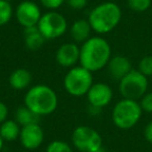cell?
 <instances>
[{
  "instance_id": "1",
  "label": "cell",
  "mask_w": 152,
  "mask_h": 152,
  "mask_svg": "<svg viewBox=\"0 0 152 152\" xmlns=\"http://www.w3.org/2000/svg\"><path fill=\"white\" fill-rule=\"evenodd\" d=\"M110 57V45L101 37H91L80 47V66L92 73L106 67Z\"/></svg>"
},
{
  "instance_id": "2",
  "label": "cell",
  "mask_w": 152,
  "mask_h": 152,
  "mask_svg": "<svg viewBox=\"0 0 152 152\" xmlns=\"http://www.w3.org/2000/svg\"><path fill=\"white\" fill-rule=\"evenodd\" d=\"M24 105L40 117L48 116L55 112L58 98L54 90L46 85H37L30 88L24 97Z\"/></svg>"
},
{
  "instance_id": "3",
  "label": "cell",
  "mask_w": 152,
  "mask_h": 152,
  "mask_svg": "<svg viewBox=\"0 0 152 152\" xmlns=\"http://www.w3.org/2000/svg\"><path fill=\"white\" fill-rule=\"evenodd\" d=\"M121 18L122 11L120 7L112 1H106L92 10L88 21L94 31L104 34L114 30L120 23Z\"/></svg>"
},
{
  "instance_id": "4",
  "label": "cell",
  "mask_w": 152,
  "mask_h": 152,
  "mask_svg": "<svg viewBox=\"0 0 152 152\" xmlns=\"http://www.w3.org/2000/svg\"><path fill=\"white\" fill-rule=\"evenodd\" d=\"M142 113L143 110L140 105V102L123 98L114 106L112 119L114 124L119 129L128 130L137 124L142 117Z\"/></svg>"
},
{
  "instance_id": "5",
  "label": "cell",
  "mask_w": 152,
  "mask_h": 152,
  "mask_svg": "<svg viewBox=\"0 0 152 152\" xmlns=\"http://www.w3.org/2000/svg\"><path fill=\"white\" fill-rule=\"evenodd\" d=\"M93 86L92 72L83 67H73L64 78V87L68 94L74 97H81L88 94Z\"/></svg>"
},
{
  "instance_id": "6",
  "label": "cell",
  "mask_w": 152,
  "mask_h": 152,
  "mask_svg": "<svg viewBox=\"0 0 152 152\" xmlns=\"http://www.w3.org/2000/svg\"><path fill=\"white\" fill-rule=\"evenodd\" d=\"M148 90V77L139 70H131L120 80L119 91L123 98L131 100H140Z\"/></svg>"
},
{
  "instance_id": "7",
  "label": "cell",
  "mask_w": 152,
  "mask_h": 152,
  "mask_svg": "<svg viewBox=\"0 0 152 152\" xmlns=\"http://www.w3.org/2000/svg\"><path fill=\"white\" fill-rule=\"evenodd\" d=\"M71 140L73 146L79 152H103L101 135L92 127L86 125L76 127Z\"/></svg>"
},
{
  "instance_id": "8",
  "label": "cell",
  "mask_w": 152,
  "mask_h": 152,
  "mask_svg": "<svg viewBox=\"0 0 152 152\" xmlns=\"http://www.w3.org/2000/svg\"><path fill=\"white\" fill-rule=\"evenodd\" d=\"M37 26L46 40H54L65 34L68 23L61 14L55 11H49L42 15Z\"/></svg>"
},
{
  "instance_id": "9",
  "label": "cell",
  "mask_w": 152,
  "mask_h": 152,
  "mask_svg": "<svg viewBox=\"0 0 152 152\" xmlns=\"http://www.w3.org/2000/svg\"><path fill=\"white\" fill-rule=\"evenodd\" d=\"M42 17V13L37 3L30 0H25L18 4L16 9V18L17 21L23 28L37 26Z\"/></svg>"
},
{
  "instance_id": "10",
  "label": "cell",
  "mask_w": 152,
  "mask_h": 152,
  "mask_svg": "<svg viewBox=\"0 0 152 152\" xmlns=\"http://www.w3.org/2000/svg\"><path fill=\"white\" fill-rule=\"evenodd\" d=\"M113 96L114 94H113L112 88L104 83H93L87 94L90 105L99 108V110L110 103Z\"/></svg>"
},
{
  "instance_id": "11",
  "label": "cell",
  "mask_w": 152,
  "mask_h": 152,
  "mask_svg": "<svg viewBox=\"0 0 152 152\" xmlns=\"http://www.w3.org/2000/svg\"><path fill=\"white\" fill-rule=\"evenodd\" d=\"M19 140L21 145L25 149H38L44 142V131L39 123L26 125L21 127Z\"/></svg>"
},
{
  "instance_id": "12",
  "label": "cell",
  "mask_w": 152,
  "mask_h": 152,
  "mask_svg": "<svg viewBox=\"0 0 152 152\" xmlns=\"http://www.w3.org/2000/svg\"><path fill=\"white\" fill-rule=\"evenodd\" d=\"M80 48L74 43H66L56 51L55 58L59 66L64 68H72L79 61Z\"/></svg>"
},
{
  "instance_id": "13",
  "label": "cell",
  "mask_w": 152,
  "mask_h": 152,
  "mask_svg": "<svg viewBox=\"0 0 152 152\" xmlns=\"http://www.w3.org/2000/svg\"><path fill=\"white\" fill-rule=\"evenodd\" d=\"M107 68L113 78L119 81L132 70L129 58L123 55H116V56L110 57L107 64Z\"/></svg>"
},
{
  "instance_id": "14",
  "label": "cell",
  "mask_w": 152,
  "mask_h": 152,
  "mask_svg": "<svg viewBox=\"0 0 152 152\" xmlns=\"http://www.w3.org/2000/svg\"><path fill=\"white\" fill-rule=\"evenodd\" d=\"M31 73L24 68H18V69L14 70L9 77L10 86L17 91H21V90L28 88L31 83Z\"/></svg>"
},
{
  "instance_id": "15",
  "label": "cell",
  "mask_w": 152,
  "mask_h": 152,
  "mask_svg": "<svg viewBox=\"0 0 152 152\" xmlns=\"http://www.w3.org/2000/svg\"><path fill=\"white\" fill-rule=\"evenodd\" d=\"M91 24L88 20H77L72 24L70 28V34L71 38L76 43H85L87 40L91 38L92 32Z\"/></svg>"
},
{
  "instance_id": "16",
  "label": "cell",
  "mask_w": 152,
  "mask_h": 152,
  "mask_svg": "<svg viewBox=\"0 0 152 152\" xmlns=\"http://www.w3.org/2000/svg\"><path fill=\"white\" fill-rule=\"evenodd\" d=\"M46 39L43 37L38 26L24 28V43L27 49L37 51L44 45Z\"/></svg>"
},
{
  "instance_id": "17",
  "label": "cell",
  "mask_w": 152,
  "mask_h": 152,
  "mask_svg": "<svg viewBox=\"0 0 152 152\" xmlns=\"http://www.w3.org/2000/svg\"><path fill=\"white\" fill-rule=\"evenodd\" d=\"M21 127L15 120H7L0 125V135L4 142H13L19 139Z\"/></svg>"
},
{
  "instance_id": "18",
  "label": "cell",
  "mask_w": 152,
  "mask_h": 152,
  "mask_svg": "<svg viewBox=\"0 0 152 152\" xmlns=\"http://www.w3.org/2000/svg\"><path fill=\"white\" fill-rule=\"evenodd\" d=\"M40 116L36 115L25 105L18 107L15 113V121L22 127L30 124H37L40 122Z\"/></svg>"
},
{
  "instance_id": "19",
  "label": "cell",
  "mask_w": 152,
  "mask_h": 152,
  "mask_svg": "<svg viewBox=\"0 0 152 152\" xmlns=\"http://www.w3.org/2000/svg\"><path fill=\"white\" fill-rule=\"evenodd\" d=\"M13 17V7L11 2L0 0V26H3L11 21Z\"/></svg>"
},
{
  "instance_id": "20",
  "label": "cell",
  "mask_w": 152,
  "mask_h": 152,
  "mask_svg": "<svg viewBox=\"0 0 152 152\" xmlns=\"http://www.w3.org/2000/svg\"><path fill=\"white\" fill-rule=\"evenodd\" d=\"M128 7L137 13H144L152 4V0H127Z\"/></svg>"
},
{
  "instance_id": "21",
  "label": "cell",
  "mask_w": 152,
  "mask_h": 152,
  "mask_svg": "<svg viewBox=\"0 0 152 152\" xmlns=\"http://www.w3.org/2000/svg\"><path fill=\"white\" fill-rule=\"evenodd\" d=\"M46 152H73L72 147L68 143L59 140H55L49 143L46 148Z\"/></svg>"
},
{
  "instance_id": "22",
  "label": "cell",
  "mask_w": 152,
  "mask_h": 152,
  "mask_svg": "<svg viewBox=\"0 0 152 152\" xmlns=\"http://www.w3.org/2000/svg\"><path fill=\"white\" fill-rule=\"evenodd\" d=\"M139 70L146 77L152 76V55L144 56L139 63Z\"/></svg>"
},
{
  "instance_id": "23",
  "label": "cell",
  "mask_w": 152,
  "mask_h": 152,
  "mask_svg": "<svg viewBox=\"0 0 152 152\" xmlns=\"http://www.w3.org/2000/svg\"><path fill=\"white\" fill-rule=\"evenodd\" d=\"M140 100H141L140 105H141L143 112L152 114V92L146 93Z\"/></svg>"
},
{
  "instance_id": "24",
  "label": "cell",
  "mask_w": 152,
  "mask_h": 152,
  "mask_svg": "<svg viewBox=\"0 0 152 152\" xmlns=\"http://www.w3.org/2000/svg\"><path fill=\"white\" fill-rule=\"evenodd\" d=\"M41 4L46 9L50 10V11H54L61 7L64 4L66 0H40Z\"/></svg>"
},
{
  "instance_id": "25",
  "label": "cell",
  "mask_w": 152,
  "mask_h": 152,
  "mask_svg": "<svg viewBox=\"0 0 152 152\" xmlns=\"http://www.w3.org/2000/svg\"><path fill=\"white\" fill-rule=\"evenodd\" d=\"M70 7L75 11H80L85 9L88 4V0H66Z\"/></svg>"
},
{
  "instance_id": "26",
  "label": "cell",
  "mask_w": 152,
  "mask_h": 152,
  "mask_svg": "<svg viewBox=\"0 0 152 152\" xmlns=\"http://www.w3.org/2000/svg\"><path fill=\"white\" fill-rule=\"evenodd\" d=\"M7 115H9V108L7 104L0 101V125L7 119Z\"/></svg>"
},
{
  "instance_id": "27",
  "label": "cell",
  "mask_w": 152,
  "mask_h": 152,
  "mask_svg": "<svg viewBox=\"0 0 152 152\" xmlns=\"http://www.w3.org/2000/svg\"><path fill=\"white\" fill-rule=\"evenodd\" d=\"M144 137L147 140V142L152 144V121L146 125L145 129H144Z\"/></svg>"
},
{
  "instance_id": "28",
  "label": "cell",
  "mask_w": 152,
  "mask_h": 152,
  "mask_svg": "<svg viewBox=\"0 0 152 152\" xmlns=\"http://www.w3.org/2000/svg\"><path fill=\"white\" fill-rule=\"evenodd\" d=\"M3 145H4V141H3V139H2V137H1V135H0V151L2 150Z\"/></svg>"
},
{
  "instance_id": "29",
  "label": "cell",
  "mask_w": 152,
  "mask_h": 152,
  "mask_svg": "<svg viewBox=\"0 0 152 152\" xmlns=\"http://www.w3.org/2000/svg\"><path fill=\"white\" fill-rule=\"evenodd\" d=\"M5 1H7V2H11V1H13V0H5Z\"/></svg>"
}]
</instances>
